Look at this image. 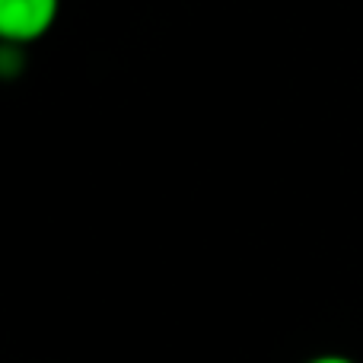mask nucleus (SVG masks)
Instances as JSON below:
<instances>
[{"label":"nucleus","instance_id":"1","mask_svg":"<svg viewBox=\"0 0 363 363\" xmlns=\"http://www.w3.org/2000/svg\"><path fill=\"white\" fill-rule=\"evenodd\" d=\"M61 0H0V38L13 48L32 45L51 32Z\"/></svg>","mask_w":363,"mask_h":363},{"label":"nucleus","instance_id":"2","mask_svg":"<svg viewBox=\"0 0 363 363\" xmlns=\"http://www.w3.org/2000/svg\"><path fill=\"white\" fill-rule=\"evenodd\" d=\"M303 363H360V360L347 357V354H315V357H309Z\"/></svg>","mask_w":363,"mask_h":363}]
</instances>
